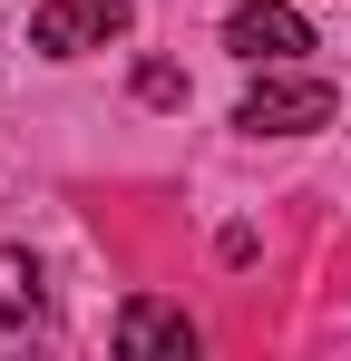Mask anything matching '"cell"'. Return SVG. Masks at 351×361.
<instances>
[{
  "instance_id": "1",
  "label": "cell",
  "mask_w": 351,
  "mask_h": 361,
  "mask_svg": "<svg viewBox=\"0 0 351 361\" xmlns=\"http://www.w3.org/2000/svg\"><path fill=\"white\" fill-rule=\"evenodd\" d=\"M332 108H342L332 78H264V88L234 108V127H254V137H302V127H332Z\"/></svg>"
},
{
  "instance_id": "2",
  "label": "cell",
  "mask_w": 351,
  "mask_h": 361,
  "mask_svg": "<svg viewBox=\"0 0 351 361\" xmlns=\"http://www.w3.org/2000/svg\"><path fill=\"white\" fill-rule=\"evenodd\" d=\"M108 39H127V0H39L30 10V49H49V59L108 49Z\"/></svg>"
},
{
  "instance_id": "3",
  "label": "cell",
  "mask_w": 351,
  "mask_h": 361,
  "mask_svg": "<svg viewBox=\"0 0 351 361\" xmlns=\"http://www.w3.org/2000/svg\"><path fill=\"white\" fill-rule=\"evenodd\" d=\"M225 49H234V59L283 68V59H302V49H312V20H302V10H283V0H244V10L225 20Z\"/></svg>"
},
{
  "instance_id": "4",
  "label": "cell",
  "mask_w": 351,
  "mask_h": 361,
  "mask_svg": "<svg viewBox=\"0 0 351 361\" xmlns=\"http://www.w3.org/2000/svg\"><path fill=\"white\" fill-rule=\"evenodd\" d=\"M117 352H127V361H147V352H195V322H185L176 302L137 293L127 312H117Z\"/></svg>"
},
{
  "instance_id": "5",
  "label": "cell",
  "mask_w": 351,
  "mask_h": 361,
  "mask_svg": "<svg viewBox=\"0 0 351 361\" xmlns=\"http://www.w3.org/2000/svg\"><path fill=\"white\" fill-rule=\"evenodd\" d=\"M49 322V293H39V264L30 254H0V352L10 342H30Z\"/></svg>"
},
{
  "instance_id": "6",
  "label": "cell",
  "mask_w": 351,
  "mask_h": 361,
  "mask_svg": "<svg viewBox=\"0 0 351 361\" xmlns=\"http://www.w3.org/2000/svg\"><path fill=\"white\" fill-rule=\"evenodd\" d=\"M137 98H147V108H185V68L147 59V68H137Z\"/></svg>"
}]
</instances>
